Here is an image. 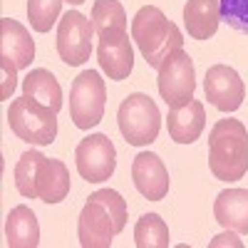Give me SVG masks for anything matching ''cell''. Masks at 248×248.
Listing matches in <instances>:
<instances>
[{"label": "cell", "instance_id": "484cf974", "mask_svg": "<svg viewBox=\"0 0 248 248\" xmlns=\"http://www.w3.org/2000/svg\"><path fill=\"white\" fill-rule=\"evenodd\" d=\"M65 3H72V5H82L85 0H65Z\"/></svg>", "mask_w": 248, "mask_h": 248}, {"label": "cell", "instance_id": "9c48e42d", "mask_svg": "<svg viewBox=\"0 0 248 248\" xmlns=\"http://www.w3.org/2000/svg\"><path fill=\"white\" fill-rule=\"evenodd\" d=\"M94 23L79 10H67L57 23V55L70 67L85 65L92 55Z\"/></svg>", "mask_w": 248, "mask_h": 248}, {"label": "cell", "instance_id": "ffe728a7", "mask_svg": "<svg viewBox=\"0 0 248 248\" xmlns=\"http://www.w3.org/2000/svg\"><path fill=\"white\" fill-rule=\"evenodd\" d=\"M137 248H169V226L159 214H144L134 226Z\"/></svg>", "mask_w": 248, "mask_h": 248}, {"label": "cell", "instance_id": "7a4b0ae2", "mask_svg": "<svg viewBox=\"0 0 248 248\" xmlns=\"http://www.w3.org/2000/svg\"><path fill=\"white\" fill-rule=\"evenodd\" d=\"M127 226V201L114 189L94 191L77 221V238L85 248H109Z\"/></svg>", "mask_w": 248, "mask_h": 248}, {"label": "cell", "instance_id": "ac0fdd59", "mask_svg": "<svg viewBox=\"0 0 248 248\" xmlns=\"http://www.w3.org/2000/svg\"><path fill=\"white\" fill-rule=\"evenodd\" d=\"M5 238L10 248H35L40 243V223L30 206L20 203L10 209L5 221Z\"/></svg>", "mask_w": 248, "mask_h": 248}, {"label": "cell", "instance_id": "5bb4252c", "mask_svg": "<svg viewBox=\"0 0 248 248\" xmlns=\"http://www.w3.org/2000/svg\"><path fill=\"white\" fill-rule=\"evenodd\" d=\"M0 57L10 60L17 70L30 67L35 60V43L28 28L13 17H0Z\"/></svg>", "mask_w": 248, "mask_h": 248}, {"label": "cell", "instance_id": "8fae6325", "mask_svg": "<svg viewBox=\"0 0 248 248\" xmlns=\"http://www.w3.org/2000/svg\"><path fill=\"white\" fill-rule=\"evenodd\" d=\"M97 62L109 79L122 82L134 70V50L127 30H105L97 35Z\"/></svg>", "mask_w": 248, "mask_h": 248}, {"label": "cell", "instance_id": "30bf717a", "mask_svg": "<svg viewBox=\"0 0 248 248\" xmlns=\"http://www.w3.org/2000/svg\"><path fill=\"white\" fill-rule=\"evenodd\" d=\"M75 164H77L79 176L90 184H99L109 179L117 169V149L112 139L107 134L85 137L75 149Z\"/></svg>", "mask_w": 248, "mask_h": 248}, {"label": "cell", "instance_id": "9a60e30c", "mask_svg": "<svg viewBox=\"0 0 248 248\" xmlns=\"http://www.w3.org/2000/svg\"><path fill=\"white\" fill-rule=\"evenodd\" d=\"M167 127H169V137L176 144H194L203 127H206V109L199 99H191L181 107L169 109L167 117Z\"/></svg>", "mask_w": 248, "mask_h": 248}, {"label": "cell", "instance_id": "7402d4cb", "mask_svg": "<svg viewBox=\"0 0 248 248\" xmlns=\"http://www.w3.org/2000/svg\"><path fill=\"white\" fill-rule=\"evenodd\" d=\"M65 0H28V17L35 32H50L55 23H60V13Z\"/></svg>", "mask_w": 248, "mask_h": 248}, {"label": "cell", "instance_id": "603a6c76", "mask_svg": "<svg viewBox=\"0 0 248 248\" xmlns=\"http://www.w3.org/2000/svg\"><path fill=\"white\" fill-rule=\"evenodd\" d=\"M221 20L248 35V0H221Z\"/></svg>", "mask_w": 248, "mask_h": 248}, {"label": "cell", "instance_id": "52a82bcc", "mask_svg": "<svg viewBox=\"0 0 248 248\" xmlns=\"http://www.w3.org/2000/svg\"><path fill=\"white\" fill-rule=\"evenodd\" d=\"M107 107V85L97 70L79 72L70 87V119L77 129H92L102 122Z\"/></svg>", "mask_w": 248, "mask_h": 248}, {"label": "cell", "instance_id": "ba28073f", "mask_svg": "<svg viewBox=\"0 0 248 248\" xmlns=\"http://www.w3.org/2000/svg\"><path fill=\"white\" fill-rule=\"evenodd\" d=\"M156 72H159V79H156L159 94L169 105V109L181 107V105L194 99V92H196L194 60L189 57V52H186L184 47L171 52L161 62V67Z\"/></svg>", "mask_w": 248, "mask_h": 248}, {"label": "cell", "instance_id": "44dd1931", "mask_svg": "<svg viewBox=\"0 0 248 248\" xmlns=\"http://www.w3.org/2000/svg\"><path fill=\"white\" fill-rule=\"evenodd\" d=\"M92 23L97 35L105 30H127V13L119 0H94Z\"/></svg>", "mask_w": 248, "mask_h": 248}, {"label": "cell", "instance_id": "3957f363", "mask_svg": "<svg viewBox=\"0 0 248 248\" xmlns=\"http://www.w3.org/2000/svg\"><path fill=\"white\" fill-rule=\"evenodd\" d=\"M209 169L218 181L248 174V129L238 119H218L209 134Z\"/></svg>", "mask_w": 248, "mask_h": 248}, {"label": "cell", "instance_id": "277c9868", "mask_svg": "<svg viewBox=\"0 0 248 248\" xmlns=\"http://www.w3.org/2000/svg\"><path fill=\"white\" fill-rule=\"evenodd\" d=\"M132 40L147 60V65L154 70H159L161 62L171 52L184 47L181 30L156 5L139 8V13L132 20Z\"/></svg>", "mask_w": 248, "mask_h": 248}, {"label": "cell", "instance_id": "7c38bea8", "mask_svg": "<svg viewBox=\"0 0 248 248\" xmlns=\"http://www.w3.org/2000/svg\"><path fill=\"white\" fill-rule=\"evenodd\" d=\"M203 92H206V99H209L218 112H236L246 99L243 79L229 65H211L206 70Z\"/></svg>", "mask_w": 248, "mask_h": 248}, {"label": "cell", "instance_id": "4fadbf2b", "mask_svg": "<svg viewBox=\"0 0 248 248\" xmlns=\"http://www.w3.org/2000/svg\"><path fill=\"white\" fill-rule=\"evenodd\" d=\"M132 181L137 191L149 201H161L169 194L171 184L167 167L154 152H141L132 159Z\"/></svg>", "mask_w": 248, "mask_h": 248}, {"label": "cell", "instance_id": "e0dca14e", "mask_svg": "<svg viewBox=\"0 0 248 248\" xmlns=\"http://www.w3.org/2000/svg\"><path fill=\"white\" fill-rule=\"evenodd\" d=\"M214 216L226 231L248 233V189H226L214 201Z\"/></svg>", "mask_w": 248, "mask_h": 248}, {"label": "cell", "instance_id": "d4e9b609", "mask_svg": "<svg viewBox=\"0 0 248 248\" xmlns=\"http://www.w3.org/2000/svg\"><path fill=\"white\" fill-rule=\"evenodd\" d=\"M223 243H231V246H241V241H236L233 233H221L211 241V246H223Z\"/></svg>", "mask_w": 248, "mask_h": 248}, {"label": "cell", "instance_id": "d6986e66", "mask_svg": "<svg viewBox=\"0 0 248 248\" xmlns=\"http://www.w3.org/2000/svg\"><path fill=\"white\" fill-rule=\"evenodd\" d=\"M23 94L40 102V105H45L55 112L62 109V87L60 82L55 79V75L45 67H35L25 75L23 79Z\"/></svg>", "mask_w": 248, "mask_h": 248}, {"label": "cell", "instance_id": "5b68a950", "mask_svg": "<svg viewBox=\"0 0 248 248\" xmlns=\"http://www.w3.org/2000/svg\"><path fill=\"white\" fill-rule=\"evenodd\" d=\"M8 124L17 139L35 147H50L57 137V112L25 94L10 102Z\"/></svg>", "mask_w": 248, "mask_h": 248}, {"label": "cell", "instance_id": "2e32d148", "mask_svg": "<svg viewBox=\"0 0 248 248\" xmlns=\"http://www.w3.org/2000/svg\"><path fill=\"white\" fill-rule=\"evenodd\" d=\"M221 23V0H189L184 5V28L194 40H209Z\"/></svg>", "mask_w": 248, "mask_h": 248}, {"label": "cell", "instance_id": "8992f818", "mask_svg": "<svg viewBox=\"0 0 248 248\" xmlns=\"http://www.w3.org/2000/svg\"><path fill=\"white\" fill-rule=\"evenodd\" d=\"M117 124L124 141L132 147H147L159 137L161 129V112L149 94L134 92L119 105Z\"/></svg>", "mask_w": 248, "mask_h": 248}, {"label": "cell", "instance_id": "cb8c5ba5", "mask_svg": "<svg viewBox=\"0 0 248 248\" xmlns=\"http://www.w3.org/2000/svg\"><path fill=\"white\" fill-rule=\"evenodd\" d=\"M0 70H3V87H0V99H8L13 92H15V72H17V67L13 65L10 60H3L0 57Z\"/></svg>", "mask_w": 248, "mask_h": 248}, {"label": "cell", "instance_id": "6da1fadb", "mask_svg": "<svg viewBox=\"0 0 248 248\" xmlns=\"http://www.w3.org/2000/svg\"><path fill=\"white\" fill-rule=\"evenodd\" d=\"M15 189L25 199L60 203L70 194V171L60 159H47L45 154L28 149L15 164Z\"/></svg>", "mask_w": 248, "mask_h": 248}]
</instances>
